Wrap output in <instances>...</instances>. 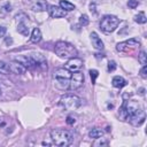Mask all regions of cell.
Masks as SVG:
<instances>
[{"mask_svg": "<svg viewBox=\"0 0 147 147\" xmlns=\"http://www.w3.org/2000/svg\"><path fill=\"white\" fill-rule=\"evenodd\" d=\"M54 51L60 57H74L77 54L75 46L65 41H57L54 46Z\"/></svg>", "mask_w": 147, "mask_h": 147, "instance_id": "obj_3", "label": "cell"}, {"mask_svg": "<svg viewBox=\"0 0 147 147\" xmlns=\"http://www.w3.org/2000/svg\"><path fill=\"white\" fill-rule=\"evenodd\" d=\"M138 60H139V62H140L142 65H145V64L147 63V55H146V53H145L144 51L140 52V54H139V56H138Z\"/></svg>", "mask_w": 147, "mask_h": 147, "instance_id": "obj_23", "label": "cell"}, {"mask_svg": "<svg viewBox=\"0 0 147 147\" xmlns=\"http://www.w3.org/2000/svg\"><path fill=\"white\" fill-rule=\"evenodd\" d=\"M47 7H48V5H47V2L45 0H38L32 6V10L33 11H44V10H46Z\"/></svg>", "mask_w": 147, "mask_h": 147, "instance_id": "obj_15", "label": "cell"}, {"mask_svg": "<svg viewBox=\"0 0 147 147\" xmlns=\"http://www.w3.org/2000/svg\"><path fill=\"white\" fill-rule=\"evenodd\" d=\"M108 142L105 140V141H101V140H99L98 142H94V146H98V145H107Z\"/></svg>", "mask_w": 147, "mask_h": 147, "instance_id": "obj_32", "label": "cell"}, {"mask_svg": "<svg viewBox=\"0 0 147 147\" xmlns=\"http://www.w3.org/2000/svg\"><path fill=\"white\" fill-rule=\"evenodd\" d=\"M116 69V62L115 61H109L108 63V71H114Z\"/></svg>", "mask_w": 147, "mask_h": 147, "instance_id": "obj_28", "label": "cell"}, {"mask_svg": "<svg viewBox=\"0 0 147 147\" xmlns=\"http://www.w3.org/2000/svg\"><path fill=\"white\" fill-rule=\"evenodd\" d=\"M17 62H20L21 64H23L25 68H29V69H32V68H37L36 65V62L33 60V57L31 55H20L16 57Z\"/></svg>", "mask_w": 147, "mask_h": 147, "instance_id": "obj_9", "label": "cell"}, {"mask_svg": "<svg viewBox=\"0 0 147 147\" xmlns=\"http://www.w3.org/2000/svg\"><path fill=\"white\" fill-rule=\"evenodd\" d=\"M88 23H90V18H88V16L85 15V14L82 15L80 18H79V24L83 25V26H86V25H88Z\"/></svg>", "mask_w": 147, "mask_h": 147, "instance_id": "obj_22", "label": "cell"}, {"mask_svg": "<svg viewBox=\"0 0 147 147\" xmlns=\"http://www.w3.org/2000/svg\"><path fill=\"white\" fill-rule=\"evenodd\" d=\"M8 67H9V71L13 72V74H16V75H23L26 71V68L23 64H21L20 62H17V61L9 62Z\"/></svg>", "mask_w": 147, "mask_h": 147, "instance_id": "obj_10", "label": "cell"}, {"mask_svg": "<svg viewBox=\"0 0 147 147\" xmlns=\"http://www.w3.org/2000/svg\"><path fill=\"white\" fill-rule=\"evenodd\" d=\"M6 42H7V44H11V39H10V38H9V39L7 38V39H6Z\"/></svg>", "mask_w": 147, "mask_h": 147, "instance_id": "obj_33", "label": "cell"}, {"mask_svg": "<svg viewBox=\"0 0 147 147\" xmlns=\"http://www.w3.org/2000/svg\"><path fill=\"white\" fill-rule=\"evenodd\" d=\"M136 46H139V41H138L137 39L131 38V39H129V40H126V41H123V42L117 44L116 49L119 51V52H122V51L126 49L127 47H136Z\"/></svg>", "mask_w": 147, "mask_h": 147, "instance_id": "obj_12", "label": "cell"}, {"mask_svg": "<svg viewBox=\"0 0 147 147\" xmlns=\"http://www.w3.org/2000/svg\"><path fill=\"white\" fill-rule=\"evenodd\" d=\"M0 93H1V88H0Z\"/></svg>", "mask_w": 147, "mask_h": 147, "instance_id": "obj_34", "label": "cell"}, {"mask_svg": "<svg viewBox=\"0 0 147 147\" xmlns=\"http://www.w3.org/2000/svg\"><path fill=\"white\" fill-rule=\"evenodd\" d=\"M31 56L33 57L37 68H41L42 70H47V62L41 54H32Z\"/></svg>", "mask_w": 147, "mask_h": 147, "instance_id": "obj_13", "label": "cell"}, {"mask_svg": "<svg viewBox=\"0 0 147 147\" xmlns=\"http://www.w3.org/2000/svg\"><path fill=\"white\" fill-rule=\"evenodd\" d=\"M127 6L132 9H134L136 7H138V0H129L127 2Z\"/></svg>", "mask_w": 147, "mask_h": 147, "instance_id": "obj_27", "label": "cell"}, {"mask_svg": "<svg viewBox=\"0 0 147 147\" xmlns=\"http://www.w3.org/2000/svg\"><path fill=\"white\" fill-rule=\"evenodd\" d=\"M90 76H91L92 84H95V79H96V77L99 76L98 70H95V69H91V70H90Z\"/></svg>", "mask_w": 147, "mask_h": 147, "instance_id": "obj_25", "label": "cell"}, {"mask_svg": "<svg viewBox=\"0 0 147 147\" xmlns=\"http://www.w3.org/2000/svg\"><path fill=\"white\" fill-rule=\"evenodd\" d=\"M0 72H5V74L10 72L9 71V67H8V63H6L3 61H0Z\"/></svg>", "mask_w": 147, "mask_h": 147, "instance_id": "obj_24", "label": "cell"}, {"mask_svg": "<svg viewBox=\"0 0 147 147\" xmlns=\"http://www.w3.org/2000/svg\"><path fill=\"white\" fill-rule=\"evenodd\" d=\"M119 118H121V121H125L126 119V110H125L124 103H123V106L119 109Z\"/></svg>", "mask_w": 147, "mask_h": 147, "instance_id": "obj_26", "label": "cell"}, {"mask_svg": "<svg viewBox=\"0 0 147 147\" xmlns=\"http://www.w3.org/2000/svg\"><path fill=\"white\" fill-rule=\"evenodd\" d=\"M48 13H49V16L53 18H60V17H64L67 15L65 10H63L60 6H54V5L49 6Z\"/></svg>", "mask_w": 147, "mask_h": 147, "instance_id": "obj_11", "label": "cell"}, {"mask_svg": "<svg viewBox=\"0 0 147 147\" xmlns=\"http://www.w3.org/2000/svg\"><path fill=\"white\" fill-rule=\"evenodd\" d=\"M65 65V69H68L69 71H76V70H79L83 65V60H80L79 57H70L67 63L64 64Z\"/></svg>", "mask_w": 147, "mask_h": 147, "instance_id": "obj_8", "label": "cell"}, {"mask_svg": "<svg viewBox=\"0 0 147 147\" xmlns=\"http://www.w3.org/2000/svg\"><path fill=\"white\" fill-rule=\"evenodd\" d=\"M60 7L63 10H65V11H70V10H74L75 9V5L71 3V2H69V1H67V0H61L60 1Z\"/></svg>", "mask_w": 147, "mask_h": 147, "instance_id": "obj_19", "label": "cell"}, {"mask_svg": "<svg viewBox=\"0 0 147 147\" xmlns=\"http://www.w3.org/2000/svg\"><path fill=\"white\" fill-rule=\"evenodd\" d=\"M91 40H92V44H93L94 48H96V49H103V42L98 37V34L95 32H92L91 33Z\"/></svg>", "mask_w": 147, "mask_h": 147, "instance_id": "obj_14", "label": "cell"}, {"mask_svg": "<svg viewBox=\"0 0 147 147\" xmlns=\"http://www.w3.org/2000/svg\"><path fill=\"white\" fill-rule=\"evenodd\" d=\"M75 122H76V119H75L72 116H68V117H67V124L72 125V124H75Z\"/></svg>", "mask_w": 147, "mask_h": 147, "instance_id": "obj_30", "label": "cell"}, {"mask_svg": "<svg viewBox=\"0 0 147 147\" xmlns=\"http://www.w3.org/2000/svg\"><path fill=\"white\" fill-rule=\"evenodd\" d=\"M118 24H119L118 17H116L114 15H106L100 21V29L106 33H110L116 30Z\"/></svg>", "mask_w": 147, "mask_h": 147, "instance_id": "obj_6", "label": "cell"}, {"mask_svg": "<svg viewBox=\"0 0 147 147\" xmlns=\"http://www.w3.org/2000/svg\"><path fill=\"white\" fill-rule=\"evenodd\" d=\"M134 21H136L137 23L144 24V23H146L147 18H146V16H145V14H144V13H140V14H138V15H136V16H134Z\"/></svg>", "mask_w": 147, "mask_h": 147, "instance_id": "obj_21", "label": "cell"}, {"mask_svg": "<svg viewBox=\"0 0 147 147\" xmlns=\"http://www.w3.org/2000/svg\"><path fill=\"white\" fill-rule=\"evenodd\" d=\"M59 103L62 108H64L67 110H75L82 106L83 100L75 94H65L60 99Z\"/></svg>", "mask_w": 147, "mask_h": 147, "instance_id": "obj_4", "label": "cell"}, {"mask_svg": "<svg viewBox=\"0 0 147 147\" xmlns=\"http://www.w3.org/2000/svg\"><path fill=\"white\" fill-rule=\"evenodd\" d=\"M111 83H113V86L116 87V88H122V87H124L126 85V80L123 77H121V76L114 77L113 80H111Z\"/></svg>", "mask_w": 147, "mask_h": 147, "instance_id": "obj_16", "label": "cell"}, {"mask_svg": "<svg viewBox=\"0 0 147 147\" xmlns=\"http://www.w3.org/2000/svg\"><path fill=\"white\" fill-rule=\"evenodd\" d=\"M51 139L56 146H68L72 142V134L64 129H54L51 131Z\"/></svg>", "mask_w": 147, "mask_h": 147, "instance_id": "obj_2", "label": "cell"}, {"mask_svg": "<svg viewBox=\"0 0 147 147\" xmlns=\"http://www.w3.org/2000/svg\"><path fill=\"white\" fill-rule=\"evenodd\" d=\"M103 134H105V132H103L101 129H92V130L88 132V137L92 138V139H99V138H101Z\"/></svg>", "mask_w": 147, "mask_h": 147, "instance_id": "obj_18", "label": "cell"}, {"mask_svg": "<svg viewBox=\"0 0 147 147\" xmlns=\"http://www.w3.org/2000/svg\"><path fill=\"white\" fill-rule=\"evenodd\" d=\"M146 72H147V67H146V64L142 67V69L140 70V76L142 77V78H147V75H146Z\"/></svg>", "mask_w": 147, "mask_h": 147, "instance_id": "obj_29", "label": "cell"}, {"mask_svg": "<svg viewBox=\"0 0 147 147\" xmlns=\"http://www.w3.org/2000/svg\"><path fill=\"white\" fill-rule=\"evenodd\" d=\"M17 31L23 36H29V26L24 22H20L17 25Z\"/></svg>", "mask_w": 147, "mask_h": 147, "instance_id": "obj_20", "label": "cell"}, {"mask_svg": "<svg viewBox=\"0 0 147 147\" xmlns=\"http://www.w3.org/2000/svg\"><path fill=\"white\" fill-rule=\"evenodd\" d=\"M124 107L126 110V119L130 121V123L134 126H139L145 122L146 115L142 109V107L137 101H125Z\"/></svg>", "mask_w": 147, "mask_h": 147, "instance_id": "obj_1", "label": "cell"}, {"mask_svg": "<svg viewBox=\"0 0 147 147\" xmlns=\"http://www.w3.org/2000/svg\"><path fill=\"white\" fill-rule=\"evenodd\" d=\"M83 83H84V74L80 70L72 71L70 82H69V88L71 91H75V90L79 88L83 85Z\"/></svg>", "mask_w": 147, "mask_h": 147, "instance_id": "obj_7", "label": "cell"}, {"mask_svg": "<svg viewBox=\"0 0 147 147\" xmlns=\"http://www.w3.org/2000/svg\"><path fill=\"white\" fill-rule=\"evenodd\" d=\"M53 77H54V79L56 82V85L60 88L69 87V82H70L71 74H70V71L68 69H65V68H57L54 71Z\"/></svg>", "mask_w": 147, "mask_h": 147, "instance_id": "obj_5", "label": "cell"}, {"mask_svg": "<svg viewBox=\"0 0 147 147\" xmlns=\"http://www.w3.org/2000/svg\"><path fill=\"white\" fill-rule=\"evenodd\" d=\"M6 31H7V29L5 26H0V38L6 34Z\"/></svg>", "mask_w": 147, "mask_h": 147, "instance_id": "obj_31", "label": "cell"}, {"mask_svg": "<svg viewBox=\"0 0 147 147\" xmlns=\"http://www.w3.org/2000/svg\"><path fill=\"white\" fill-rule=\"evenodd\" d=\"M30 39H31V41L34 42V44H37V42H39V41L41 40V32H40V30H39L38 28H34V29L32 30V33H31Z\"/></svg>", "mask_w": 147, "mask_h": 147, "instance_id": "obj_17", "label": "cell"}]
</instances>
